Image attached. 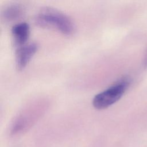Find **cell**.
Masks as SVG:
<instances>
[{"label": "cell", "mask_w": 147, "mask_h": 147, "mask_svg": "<svg viewBox=\"0 0 147 147\" xmlns=\"http://www.w3.org/2000/svg\"><path fill=\"white\" fill-rule=\"evenodd\" d=\"M35 22L38 26L56 29L65 35H71L75 30L73 21L66 14L52 8H42L36 15Z\"/></svg>", "instance_id": "cell-1"}, {"label": "cell", "mask_w": 147, "mask_h": 147, "mask_svg": "<svg viewBox=\"0 0 147 147\" xmlns=\"http://www.w3.org/2000/svg\"><path fill=\"white\" fill-rule=\"evenodd\" d=\"M38 44L29 42L17 48L16 52V65L18 70L24 69L30 61L38 49Z\"/></svg>", "instance_id": "cell-3"}, {"label": "cell", "mask_w": 147, "mask_h": 147, "mask_svg": "<svg viewBox=\"0 0 147 147\" xmlns=\"http://www.w3.org/2000/svg\"><path fill=\"white\" fill-rule=\"evenodd\" d=\"M30 34V27L26 22H20L11 28L14 45L17 48L26 44Z\"/></svg>", "instance_id": "cell-4"}, {"label": "cell", "mask_w": 147, "mask_h": 147, "mask_svg": "<svg viewBox=\"0 0 147 147\" xmlns=\"http://www.w3.org/2000/svg\"><path fill=\"white\" fill-rule=\"evenodd\" d=\"M130 84L127 78H123L96 94L92 99L93 106L98 110L109 107L117 102L125 94Z\"/></svg>", "instance_id": "cell-2"}, {"label": "cell", "mask_w": 147, "mask_h": 147, "mask_svg": "<svg viewBox=\"0 0 147 147\" xmlns=\"http://www.w3.org/2000/svg\"><path fill=\"white\" fill-rule=\"evenodd\" d=\"M24 14V7L18 3L10 4L5 8L2 17L6 22H12L21 18Z\"/></svg>", "instance_id": "cell-5"}]
</instances>
